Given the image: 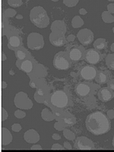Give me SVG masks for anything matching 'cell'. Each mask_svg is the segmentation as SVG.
<instances>
[{"label": "cell", "mask_w": 114, "mask_h": 152, "mask_svg": "<svg viewBox=\"0 0 114 152\" xmlns=\"http://www.w3.org/2000/svg\"><path fill=\"white\" fill-rule=\"evenodd\" d=\"M86 128L94 135L106 134L110 130L111 123L108 116L100 111L89 114L85 121Z\"/></svg>", "instance_id": "obj_1"}, {"label": "cell", "mask_w": 114, "mask_h": 152, "mask_svg": "<svg viewBox=\"0 0 114 152\" xmlns=\"http://www.w3.org/2000/svg\"><path fill=\"white\" fill-rule=\"evenodd\" d=\"M30 18L35 26L40 28H46L50 23V18L47 12L40 6H37L31 10Z\"/></svg>", "instance_id": "obj_2"}, {"label": "cell", "mask_w": 114, "mask_h": 152, "mask_svg": "<svg viewBox=\"0 0 114 152\" xmlns=\"http://www.w3.org/2000/svg\"><path fill=\"white\" fill-rule=\"evenodd\" d=\"M50 102L53 106L57 108H65L69 103V95L64 91H56L50 96Z\"/></svg>", "instance_id": "obj_3"}, {"label": "cell", "mask_w": 114, "mask_h": 152, "mask_svg": "<svg viewBox=\"0 0 114 152\" xmlns=\"http://www.w3.org/2000/svg\"><path fill=\"white\" fill-rule=\"evenodd\" d=\"M53 66L59 70H68L72 66V61L69 59L68 53L59 52L53 58Z\"/></svg>", "instance_id": "obj_4"}, {"label": "cell", "mask_w": 114, "mask_h": 152, "mask_svg": "<svg viewBox=\"0 0 114 152\" xmlns=\"http://www.w3.org/2000/svg\"><path fill=\"white\" fill-rule=\"evenodd\" d=\"M97 74V69L93 66L87 65L80 69L79 75L85 81H92L95 79Z\"/></svg>", "instance_id": "obj_5"}, {"label": "cell", "mask_w": 114, "mask_h": 152, "mask_svg": "<svg viewBox=\"0 0 114 152\" xmlns=\"http://www.w3.org/2000/svg\"><path fill=\"white\" fill-rule=\"evenodd\" d=\"M75 148L78 150H93L94 145L93 142L85 136L78 137L75 142Z\"/></svg>", "instance_id": "obj_6"}, {"label": "cell", "mask_w": 114, "mask_h": 152, "mask_svg": "<svg viewBox=\"0 0 114 152\" xmlns=\"http://www.w3.org/2000/svg\"><path fill=\"white\" fill-rule=\"evenodd\" d=\"M78 39L83 46H88L92 43L94 40V34L91 30L81 29L78 33Z\"/></svg>", "instance_id": "obj_7"}, {"label": "cell", "mask_w": 114, "mask_h": 152, "mask_svg": "<svg viewBox=\"0 0 114 152\" xmlns=\"http://www.w3.org/2000/svg\"><path fill=\"white\" fill-rule=\"evenodd\" d=\"M84 59L90 64H97L101 59V55L98 50L94 49H89L85 52Z\"/></svg>", "instance_id": "obj_8"}, {"label": "cell", "mask_w": 114, "mask_h": 152, "mask_svg": "<svg viewBox=\"0 0 114 152\" xmlns=\"http://www.w3.org/2000/svg\"><path fill=\"white\" fill-rule=\"evenodd\" d=\"M68 55L70 60L72 62H78L83 58L85 53L82 47H78V46H73L71 48H69L68 51Z\"/></svg>", "instance_id": "obj_9"}, {"label": "cell", "mask_w": 114, "mask_h": 152, "mask_svg": "<svg viewBox=\"0 0 114 152\" xmlns=\"http://www.w3.org/2000/svg\"><path fill=\"white\" fill-rule=\"evenodd\" d=\"M75 91L78 96L81 97H85L90 94L91 91V86L85 82H81L76 85Z\"/></svg>", "instance_id": "obj_10"}, {"label": "cell", "mask_w": 114, "mask_h": 152, "mask_svg": "<svg viewBox=\"0 0 114 152\" xmlns=\"http://www.w3.org/2000/svg\"><path fill=\"white\" fill-rule=\"evenodd\" d=\"M28 47L32 50H40L43 47V37L41 35L37 34L36 40H34L33 34H31L28 38Z\"/></svg>", "instance_id": "obj_11"}, {"label": "cell", "mask_w": 114, "mask_h": 152, "mask_svg": "<svg viewBox=\"0 0 114 152\" xmlns=\"http://www.w3.org/2000/svg\"><path fill=\"white\" fill-rule=\"evenodd\" d=\"M50 40L51 43L55 47H62L66 43V37L64 34L59 32H53L50 36Z\"/></svg>", "instance_id": "obj_12"}, {"label": "cell", "mask_w": 114, "mask_h": 152, "mask_svg": "<svg viewBox=\"0 0 114 152\" xmlns=\"http://www.w3.org/2000/svg\"><path fill=\"white\" fill-rule=\"evenodd\" d=\"M98 98L102 102H108L113 98L114 94L111 89L109 88H100L98 91Z\"/></svg>", "instance_id": "obj_13"}, {"label": "cell", "mask_w": 114, "mask_h": 152, "mask_svg": "<svg viewBox=\"0 0 114 152\" xmlns=\"http://www.w3.org/2000/svg\"><path fill=\"white\" fill-rule=\"evenodd\" d=\"M16 65L19 69H21V71L24 72L30 73L32 72L34 68V63L31 59H24V60H18V59L16 62Z\"/></svg>", "instance_id": "obj_14"}, {"label": "cell", "mask_w": 114, "mask_h": 152, "mask_svg": "<svg viewBox=\"0 0 114 152\" xmlns=\"http://www.w3.org/2000/svg\"><path fill=\"white\" fill-rule=\"evenodd\" d=\"M110 74L108 72L106 71H99L97 72V76L95 78V80L98 84L103 85L110 81Z\"/></svg>", "instance_id": "obj_15"}, {"label": "cell", "mask_w": 114, "mask_h": 152, "mask_svg": "<svg viewBox=\"0 0 114 152\" xmlns=\"http://www.w3.org/2000/svg\"><path fill=\"white\" fill-rule=\"evenodd\" d=\"M24 139L29 143H35L39 140V135L34 130H28L24 134Z\"/></svg>", "instance_id": "obj_16"}, {"label": "cell", "mask_w": 114, "mask_h": 152, "mask_svg": "<svg viewBox=\"0 0 114 152\" xmlns=\"http://www.w3.org/2000/svg\"><path fill=\"white\" fill-rule=\"evenodd\" d=\"M53 30L54 32H59V33L65 34L66 31V25L62 21H56L54 24H53Z\"/></svg>", "instance_id": "obj_17"}, {"label": "cell", "mask_w": 114, "mask_h": 152, "mask_svg": "<svg viewBox=\"0 0 114 152\" xmlns=\"http://www.w3.org/2000/svg\"><path fill=\"white\" fill-rule=\"evenodd\" d=\"M21 40L17 36H12L9 38V46L10 48L13 49V50L15 48H19L21 46Z\"/></svg>", "instance_id": "obj_18"}, {"label": "cell", "mask_w": 114, "mask_h": 152, "mask_svg": "<svg viewBox=\"0 0 114 152\" xmlns=\"http://www.w3.org/2000/svg\"><path fill=\"white\" fill-rule=\"evenodd\" d=\"M62 121L64 122L65 124L67 126H73L75 123V119L72 115L68 113H65L62 116Z\"/></svg>", "instance_id": "obj_19"}, {"label": "cell", "mask_w": 114, "mask_h": 152, "mask_svg": "<svg viewBox=\"0 0 114 152\" xmlns=\"http://www.w3.org/2000/svg\"><path fill=\"white\" fill-rule=\"evenodd\" d=\"M107 41H106V40L104 39V38H98V39L95 40V42L94 43V47L96 48L97 50H104V48L107 47Z\"/></svg>", "instance_id": "obj_20"}, {"label": "cell", "mask_w": 114, "mask_h": 152, "mask_svg": "<svg viewBox=\"0 0 114 152\" xmlns=\"http://www.w3.org/2000/svg\"><path fill=\"white\" fill-rule=\"evenodd\" d=\"M15 55L18 60L26 59L27 56H28V53H27L26 50H24L22 48H19L17 50H15Z\"/></svg>", "instance_id": "obj_21"}, {"label": "cell", "mask_w": 114, "mask_h": 152, "mask_svg": "<svg viewBox=\"0 0 114 152\" xmlns=\"http://www.w3.org/2000/svg\"><path fill=\"white\" fill-rule=\"evenodd\" d=\"M106 64L110 69L114 70V53L108 54L106 57Z\"/></svg>", "instance_id": "obj_22"}, {"label": "cell", "mask_w": 114, "mask_h": 152, "mask_svg": "<svg viewBox=\"0 0 114 152\" xmlns=\"http://www.w3.org/2000/svg\"><path fill=\"white\" fill-rule=\"evenodd\" d=\"M84 21L83 20L79 17V16H75L73 18L72 21V25L74 28H78L83 25Z\"/></svg>", "instance_id": "obj_23"}, {"label": "cell", "mask_w": 114, "mask_h": 152, "mask_svg": "<svg viewBox=\"0 0 114 152\" xmlns=\"http://www.w3.org/2000/svg\"><path fill=\"white\" fill-rule=\"evenodd\" d=\"M102 18L106 23H112L114 21V17L107 12H103L102 14Z\"/></svg>", "instance_id": "obj_24"}, {"label": "cell", "mask_w": 114, "mask_h": 152, "mask_svg": "<svg viewBox=\"0 0 114 152\" xmlns=\"http://www.w3.org/2000/svg\"><path fill=\"white\" fill-rule=\"evenodd\" d=\"M42 116H43V119H45V120H47V121H50V120H52L53 119V114L47 109L43 110V113H42Z\"/></svg>", "instance_id": "obj_25"}, {"label": "cell", "mask_w": 114, "mask_h": 152, "mask_svg": "<svg viewBox=\"0 0 114 152\" xmlns=\"http://www.w3.org/2000/svg\"><path fill=\"white\" fill-rule=\"evenodd\" d=\"M63 134H64V136L66 137L67 139H69V140H74L75 138V135L74 133L72 132L69 129H64Z\"/></svg>", "instance_id": "obj_26"}, {"label": "cell", "mask_w": 114, "mask_h": 152, "mask_svg": "<svg viewBox=\"0 0 114 152\" xmlns=\"http://www.w3.org/2000/svg\"><path fill=\"white\" fill-rule=\"evenodd\" d=\"M9 5L12 7H19V6H21L22 5V1H8Z\"/></svg>", "instance_id": "obj_27"}, {"label": "cell", "mask_w": 114, "mask_h": 152, "mask_svg": "<svg viewBox=\"0 0 114 152\" xmlns=\"http://www.w3.org/2000/svg\"><path fill=\"white\" fill-rule=\"evenodd\" d=\"M63 3L69 7H73L78 3V1H77V0H75V1H68L67 0V1H63Z\"/></svg>", "instance_id": "obj_28"}, {"label": "cell", "mask_w": 114, "mask_h": 152, "mask_svg": "<svg viewBox=\"0 0 114 152\" xmlns=\"http://www.w3.org/2000/svg\"><path fill=\"white\" fill-rule=\"evenodd\" d=\"M15 115L16 117L18 118H22L24 117V116H25V113H24V112H21V111L20 110L16 111V112L15 113Z\"/></svg>", "instance_id": "obj_29"}, {"label": "cell", "mask_w": 114, "mask_h": 152, "mask_svg": "<svg viewBox=\"0 0 114 152\" xmlns=\"http://www.w3.org/2000/svg\"><path fill=\"white\" fill-rule=\"evenodd\" d=\"M52 149L53 150H63V149H65V148L61 146L59 144H55L52 146Z\"/></svg>", "instance_id": "obj_30"}, {"label": "cell", "mask_w": 114, "mask_h": 152, "mask_svg": "<svg viewBox=\"0 0 114 152\" xmlns=\"http://www.w3.org/2000/svg\"><path fill=\"white\" fill-rule=\"evenodd\" d=\"M108 88L112 91H114V79L110 80L108 81Z\"/></svg>", "instance_id": "obj_31"}, {"label": "cell", "mask_w": 114, "mask_h": 152, "mask_svg": "<svg viewBox=\"0 0 114 152\" xmlns=\"http://www.w3.org/2000/svg\"><path fill=\"white\" fill-rule=\"evenodd\" d=\"M107 116L110 119L114 118V110H110L107 111Z\"/></svg>", "instance_id": "obj_32"}, {"label": "cell", "mask_w": 114, "mask_h": 152, "mask_svg": "<svg viewBox=\"0 0 114 152\" xmlns=\"http://www.w3.org/2000/svg\"><path fill=\"white\" fill-rule=\"evenodd\" d=\"M21 127L19 126V124H14V126H12V129L14 130L15 132H19L21 130Z\"/></svg>", "instance_id": "obj_33"}, {"label": "cell", "mask_w": 114, "mask_h": 152, "mask_svg": "<svg viewBox=\"0 0 114 152\" xmlns=\"http://www.w3.org/2000/svg\"><path fill=\"white\" fill-rule=\"evenodd\" d=\"M64 148L66 149H72V145L69 142H64Z\"/></svg>", "instance_id": "obj_34"}, {"label": "cell", "mask_w": 114, "mask_h": 152, "mask_svg": "<svg viewBox=\"0 0 114 152\" xmlns=\"http://www.w3.org/2000/svg\"><path fill=\"white\" fill-rule=\"evenodd\" d=\"M31 149H32V150H34V149H37V150H40V149H42V148L40 145H36L32 146V147H31Z\"/></svg>", "instance_id": "obj_35"}, {"label": "cell", "mask_w": 114, "mask_h": 152, "mask_svg": "<svg viewBox=\"0 0 114 152\" xmlns=\"http://www.w3.org/2000/svg\"><path fill=\"white\" fill-rule=\"evenodd\" d=\"M53 139H55V140H59V139L61 138V137L59 136L58 134L55 133V134H53Z\"/></svg>", "instance_id": "obj_36"}, {"label": "cell", "mask_w": 114, "mask_h": 152, "mask_svg": "<svg viewBox=\"0 0 114 152\" xmlns=\"http://www.w3.org/2000/svg\"><path fill=\"white\" fill-rule=\"evenodd\" d=\"M74 39H75L74 35H69V36L67 37V40H69V41H73Z\"/></svg>", "instance_id": "obj_37"}, {"label": "cell", "mask_w": 114, "mask_h": 152, "mask_svg": "<svg viewBox=\"0 0 114 152\" xmlns=\"http://www.w3.org/2000/svg\"><path fill=\"white\" fill-rule=\"evenodd\" d=\"M79 12H80V14H81V15L87 14V11L85 10V9H80Z\"/></svg>", "instance_id": "obj_38"}, {"label": "cell", "mask_w": 114, "mask_h": 152, "mask_svg": "<svg viewBox=\"0 0 114 152\" xmlns=\"http://www.w3.org/2000/svg\"><path fill=\"white\" fill-rule=\"evenodd\" d=\"M37 94L41 95V96H43V91H42L41 89H38V91H37Z\"/></svg>", "instance_id": "obj_39"}, {"label": "cell", "mask_w": 114, "mask_h": 152, "mask_svg": "<svg viewBox=\"0 0 114 152\" xmlns=\"http://www.w3.org/2000/svg\"><path fill=\"white\" fill-rule=\"evenodd\" d=\"M111 50H112L113 52H114V43H113L112 46H111Z\"/></svg>", "instance_id": "obj_40"}, {"label": "cell", "mask_w": 114, "mask_h": 152, "mask_svg": "<svg viewBox=\"0 0 114 152\" xmlns=\"http://www.w3.org/2000/svg\"><path fill=\"white\" fill-rule=\"evenodd\" d=\"M30 85H31V86L32 87V88H35V85H34L33 82H32V81H31V83H30Z\"/></svg>", "instance_id": "obj_41"}, {"label": "cell", "mask_w": 114, "mask_h": 152, "mask_svg": "<svg viewBox=\"0 0 114 152\" xmlns=\"http://www.w3.org/2000/svg\"><path fill=\"white\" fill-rule=\"evenodd\" d=\"M113 148H114V137H113Z\"/></svg>", "instance_id": "obj_42"}, {"label": "cell", "mask_w": 114, "mask_h": 152, "mask_svg": "<svg viewBox=\"0 0 114 152\" xmlns=\"http://www.w3.org/2000/svg\"><path fill=\"white\" fill-rule=\"evenodd\" d=\"M9 73H10V74H12V75L14 74V72H9Z\"/></svg>", "instance_id": "obj_43"}, {"label": "cell", "mask_w": 114, "mask_h": 152, "mask_svg": "<svg viewBox=\"0 0 114 152\" xmlns=\"http://www.w3.org/2000/svg\"><path fill=\"white\" fill-rule=\"evenodd\" d=\"M113 33H114V28H113Z\"/></svg>", "instance_id": "obj_44"}]
</instances>
